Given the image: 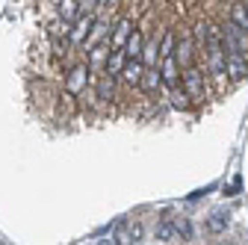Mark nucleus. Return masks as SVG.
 Masks as SVG:
<instances>
[{
	"label": "nucleus",
	"mask_w": 248,
	"mask_h": 245,
	"mask_svg": "<svg viewBox=\"0 0 248 245\" xmlns=\"http://www.w3.org/2000/svg\"><path fill=\"white\" fill-rule=\"evenodd\" d=\"M222 42H225V50H236V53H245L248 56V30L239 27V24H225L222 30Z\"/></svg>",
	"instance_id": "obj_1"
},
{
	"label": "nucleus",
	"mask_w": 248,
	"mask_h": 245,
	"mask_svg": "<svg viewBox=\"0 0 248 245\" xmlns=\"http://www.w3.org/2000/svg\"><path fill=\"white\" fill-rule=\"evenodd\" d=\"M225 71L231 80H245L248 77V62H245V53H236V50H225Z\"/></svg>",
	"instance_id": "obj_2"
},
{
	"label": "nucleus",
	"mask_w": 248,
	"mask_h": 245,
	"mask_svg": "<svg viewBox=\"0 0 248 245\" xmlns=\"http://www.w3.org/2000/svg\"><path fill=\"white\" fill-rule=\"evenodd\" d=\"M160 59H163V68H160V80H163V86L177 89V83H180V65H177L174 53H166V56H160Z\"/></svg>",
	"instance_id": "obj_3"
},
{
	"label": "nucleus",
	"mask_w": 248,
	"mask_h": 245,
	"mask_svg": "<svg viewBox=\"0 0 248 245\" xmlns=\"http://www.w3.org/2000/svg\"><path fill=\"white\" fill-rule=\"evenodd\" d=\"M86 83H89V65H74L68 80H65V95H71V98L80 95V92L86 89Z\"/></svg>",
	"instance_id": "obj_4"
},
{
	"label": "nucleus",
	"mask_w": 248,
	"mask_h": 245,
	"mask_svg": "<svg viewBox=\"0 0 248 245\" xmlns=\"http://www.w3.org/2000/svg\"><path fill=\"white\" fill-rule=\"evenodd\" d=\"M183 92H186V98H201L204 95V74L198 68H186V74H183Z\"/></svg>",
	"instance_id": "obj_5"
},
{
	"label": "nucleus",
	"mask_w": 248,
	"mask_h": 245,
	"mask_svg": "<svg viewBox=\"0 0 248 245\" xmlns=\"http://www.w3.org/2000/svg\"><path fill=\"white\" fill-rule=\"evenodd\" d=\"M142 45H145V39H142V33L139 30H130V36H127V42H124V56L127 59H139L142 56Z\"/></svg>",
	"instance_id": "obj_6"
},
{
	"label": "nucleus",
	"mask_w": 248,
	"mask_h": 245,
	"mask_svg": "<svg viewBox=\"0 0 248 245\" xmlns=\"http://www.w3.org/2000/svg\"><path fill=\"white\" fill-rule=\"evenodd\" d=\"M142 71H145V62H142V59H124V68H121V74H124V80H127V83L139 86V80H142Z\"/></svg>",
	"instance_id": "obj_7"
},
{
	"label": "nucleus",
	"mask_w": 248,
	"mask_h": 245,
	"mask_svg": "<svg viewBox=\"0 0 248 245\" xmlns=\"http://www.w3.org/2000/svg\"><path fill=\"white\" fill-rule=\"evenodd\" d=\"M192 39H180V45L174 47V59H177V65H183V68H189V62H192Z\"/></svg>",
	"instance_id": "obj_8"
},
{
	"label": "nucleus",
	"mask_w": 248,
	"mask_h": 245,
	"mask_svg": "<svg viewBox=\"0 0 248 245\" xmlns=\"http://www.w3.org/2000/svg\"><path fill=\"white\" fill-rule=\"evenodd\" d=\"M92 24H95V18H92L89 12H86V15H83L80 21H77V27L71 30V42H74V45L86 42V36H89V30H92Z\"/></svg>",
	"instance_id": "obj_9"
},
{
	"label": "nucleus",
	"mask_w": 248,
	"mask_h": 245,
	"mask_svg": "<svg viewBox=\"0 0 248 245\" xmlns=\"http://www.w3.org/2000/svg\"><path fill=\"white\" fill-rule=\"evenodd\" d=\"M130 30H133V24L124 18V21H118L115 24V33H112V39H109V47H124V42H127V36H130Z\"/></svg>",
	"instance_id": "obj_10"
},
{
	"label": "nucleus",
	"mask_w": 248,
	"mask_h": 245,
	"mask_svg": "<svg viewBox=\"0 0 248 245\" xmlns=\"http://www.w3.org/2000/svg\"><path fill=\"white\" fill-rule=\"evenodd\" d=\"M124 59H127V56H124V50L121 47H112L109 50V59H107V74H121V68H124Z\"/></svg>",
	"instance_id": "obj_11"
},
{
	"label": "nucleus",
	"mask_w": 248,
	"mask_h": 245,
	"mask_svg": "<svg viewBox=\"0 0 248 245\" xmlns=\"http://www.w3.org/2000/svg\"><path fill=\"white\" fill-rule=\"evenodd\" d=\"M112 95H115V77L104 71V77H101V83H98V98H101V101H109Z\"/></svg>",
	"instance_id": "obj_12"
},
{
	"label": "nucleus",
	"mask_w": 248,
	"mask_h": 245,
	"mask_svg": "<svg viewBox=\"0 0 248 245\" xmlns=\"http://www.w3.org/2000/svg\"><path fill=\"white\" fill-rule=\"evenodd\" d=\"M163 80H160V68H148V71H142V80H139V86L145 89V92H154Z\"/></svg>",
	"instance_id": "obj_13"
},
{
	"label": "nucleus",
	"mask_w": 248,
	"mask_h": 245,
	"mask_svg": "<svg viewBox=\"0 0 248 245\" xmlns=\"http://www.w3.org/2000/svg\"><path fill=\"white\" fill-rule=\"evenodd\" d=\"M77 12H80V6H77V0H59V18L62 21H74L77 18Z\"/></svg>",
	"instance_id": "obj_14"
},
{
	"label": "nucleus",
	"mask_w": 248,
	"mask_h": 245,
	"mask_svg": "<svg viewBox=\"0 0 248 245\" xmlns=\"http://www.w3.org/2000/svg\"><path fill=\"white\" fill-rule=\"evenodd\" d=\"M231 21L248 30V3H236V6L231 9Z\"/></svg>",
	"instance_id": "obj_15"
},
{
	"label": "nucleus",
	"mask_w": 248,
	"mask_h": 245,
	"mask_svg": "<svg viewBox=\"0 0 248 245\" xmlns=\"http://www.w3.org/2000/svg\"><path fill=\"white\" fill-rule=\"evenodd\" d=\"M177 236V228H174V222H163L160 228H157V239H163V242H171Z\"/></svg>",
	"instance_id": "obj_16"
},
{
	"label": "nucleus",
	"mask_w": 248,
	"mask_h": 245,
	"mask_svg": "<svg viewBox=\"0 0 248 245\" xmlns=\"http://www.w3.org/2000/svg\"><path fill=\"white\" fill-rule=\"evenodd\" d=\"M228 225V216H225V213H213V219H210V228L213 230H222Z\"/></svg>",
	"instance_id": "obj_17"
},
{
	"label": "nucleus",
	"mask_w": 248,
	"mask_h": 245,
	"mask_svg": "<svg viewBox=\"0 0 248 245\" xmlns=\"http://www.w3.org/2000/svg\"><path fill=\"white\" fill-rule=\"evenodd\" d=\"M166 53H174V36L171 33H166V39L160 45V56H166Z\"/></svg>",
	"instance_id": "obj_18"
},
{
	"label": "nucleus",
	"mask_w": 248,
	"mask_h": 245,
	"mask_svg": "<svg viewBox=\"0 0 248 245\" xmlns=\"http://www.w3.org/2000/svg\"><path fill=\"white\" fill-rule=\"evenodd\" d=\"M174 107H177V109H186V107H189V101H186V95H174Z\"/></svg>",
	"instance_id": "obj_19"
},
{
	"label": "nucleus",
	"mask_w": 248,
	"mask_h": 245,
	"mask_svg": "<svg viewBox=\"0 0 248 245\" xmlns=\"http://www.w3.org/2000/svg\"><path fill=\"white\" fill-rule=\"evenodd\" d=\"M95 3H98V6H107V3H109V0H95Z\"/></svg>",
	"instance_id": "obj_20"
}]
</instances>
